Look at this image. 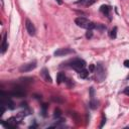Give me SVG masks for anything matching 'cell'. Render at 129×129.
Wrapping results in <instances>:
<instances>
[{
	"instance_id": "cell-1",
	"label": "cell",
	"mask_w": 129,
	"mask_h": 129,
	"mask_svg": "<svg viewBox=\"0 0 129 129\" xmlns=\"http://www.w3.org/2000/svg\"><path fill=\"white\" fill-rule=\"evenodd\" d=\"M70 64H71V67L73 69L77 70V71H81V70H83L85 69V67H86V61L84 60H81V59H74V60H72L70 61Z\"/></svg>"
},
{
	"instance_id": "cell-2",
	"label": "cell",
	"mask_w": 129,
	"mask_h": 129,
	"mask_svg": "<svg viewBox=\"0 0 129 129\" xmlns=\"http://www.w3.org/2000/svg\"><path fill=\"white\" fill-rule=\"evenodd\" d=\"M95 75H96V80H97L98 82L104 81L105 77H106V74H105V70H104V68L102 67L101 64H98V65H97L96 70H95Z\"/></svg>"
},
{
	"instance_id": "cell-3",
	"label": "cell",
	"mask_w": 129,
	"mask_h": 129,
	"mask_svg": "<svg viewBox=\"0 0 129 129\" xmlns=\"http://www.w3.org/2000/svg\"><path fill=\"white\" fill-rule=\"evenodd\" d=\"M25 91L23 89H21V88H14V89L9 92V95H11L13 97H16V98H23L25 96Z\"/></svg>"
},
{
	"instance_id": "cell-4",
	"label": "cell",
	"mask_w": 129,
	"mask_h": 129,
	"mask_svg": "<svg viewBox=\"0 0 129 129\" xmlns=\"http://www.w3.org/2000/svg\"><path fill=\"white\" fill-rule=\"evenodd\" d=\"M35 68H37V63L35 61H32V63H28V64H25L23 66L20 67V72H30L34 70Z\"/></svg>"
},
{
	"instance_id": "cell-5",
	"label": "cell",
	"mask_w": 129,
	"mask_h": 129,
	"mask_svg": "<svg viewBox=\"0 0 129 129\" xmlns=\"http://www.w3.org/2000/svg\"><path fill=\"white\" fill-rule=\"evenodd\" d=\"M75 22H76V24L78 25L79 27L87 28V25H88V23H89L90 21L87 18H85V17H78V18L75 19Z\"/></svg>"
},
{
	"instance_id": "cell-6",
	"label": "cell",
	"mask_w": 129,
	"mask_h": 129,
	"mask_svg": "<svg viewBox=\"0 0 129 129\" xmlns=\"http://www.w3.org/2000/svg\"><path fill=\"white\" fill-rule=\"evenodd\" d=\"M25 26H26V30H27L29 35H34L35 34V27L29 19H27L26 21H25Z\"/></svg>"
},
{
	"instance_id": "cell-7",
	"label": "cell",
	"mask_w": 129,
	"mask_h": 129,
	"mask_svg": "<svg viewBox=\"0 0 129 129\" xmlns=\"http://www.w3.org/2000/svg\"><path fill=\"white\" fill-rule=\"evenodd\" d=\"M73 53L74 51L70 49H60L56 51H55V56H63V55H70Z\"/></svg>"
},
{
	"instance_id": "cell-8",
	"label": "cell",
	"mask_w": 129,
	"mask_h": 129,
	"mask_svg": "<svg viewBox=\"0 0 129 129\" xmlns=\"http://www.w3.org/2000/svg\"><path fill=\"white\" fill-rule=\"evenodd\" d=\"M19 121L17 120V118L16 117H11V118H9V119L7 120V122L6 123H3V125L5 126V127H15L17 125V123H18Z\"/></svg>"
},
{
	"instance_id": "cell-9",
	"label": "cell",
	"mask_w": 129,
	"mask_h": 129,
	"mask_svg": "<svg viewBox=\"0 0 129 129\" xmlns=\"http://www.w3.org/2000/svg\"><path fill=\"white\" fill-rule=\"evenodd\" d=\"M2 104L6 106L8 109H14V103L9 99V98L7 97H3V99H2Z\"/></svg>"
},
{
	"instance_id": "cell-10",
	"label": "cell",
	"mask_w": 129,
	"mask_h": 129,
	"mask_svg": "<svg viewBox=\"0 0 129 129\" xmlns=\"http://www.w3.org/2000/svg\"><path fill=\"white\" fill-rule=\"evenodd\" d=\"M42 76L43 77V79L45 80V82H49V83H51V78H50V76H49V71H48V69H45V68H43V71H42Z\"/></svg>"
},
{
	"instance_id": "cell-11",
	"label": "cell",
	"mask_w": 129,
	"mask_h": 129,
	"mask_svg": "<svg viewBox=\"0 0 129 129\" xmlns=\"http://www.w3.org/2000/svg\"><path fill=\"white\" fill-rule=\"evenodd\" d=\"M88 76H89V71H88V70L83 69V70L79 71V77H80V78H82V79H86Z\"/></svg>"
},
{
	"instance_id": "cell-12",
	"label": "cell",
	"mask_w": 129,
	"mask_h": 129,
	"mask_svg": "<svg viewBox=\"0 0 129 129\" xmlns=\"http://www.w3.org/2000/svg\"><path fill=\"white\" fill-rule=\"evenodd\" d=\"M1 51H2V54H4L5 51H6V49H8V44H7V42H6V34L4 35V37H3V42H2V45H1Z\"/></svg>"
},
{
	"instance_id": "cell-13",
	"label": "cell",
	"mask_w": 129,
	"mask_h": 129,
	"mask_svg": "<svg viewBox=\"0 0 129 129\" xmlns=\"http://www.w3.org/2000/svg\"><path fill=\"white\" fill-rule=\"evenodd\" d=\"M65 79H66V77H65V74L63 73V72L59 73L58 76H56V81H58V84L63 83V82L65 81Z\"/></svg>"
},
{
	"instance_id": "cell-14",
	"label": "cell",
	"mask_w": 129,
	"mask_h": 129,
	"mask_svg": "<svg viewBox=\"0 0 129 129\" xmlns=\"http://www.w3.org/2000/svg\"><path fill=\"white\" fill-rule=\"evenodd\" d=\"M100 10H101V12H103L104 14H109V12H110V10H111V8L108 6V5H102L101 6V8H100Z\"/></svg>"
},
{
	"instance_id": "cell-15",
	"label": "cell",
	"mask_w": 129,
	"mask_h": 129,
	"mask_svg": "<svg viewBox=\"0 0 129 129\" xmlns=\"http://www.w3.org/2000/svg\"><path fill=\"white\" fill-rule=\"evenodd\" d=\"M98 104H99V102H98L97 100H94V98H92L91 101H90V107L92 108V109H96V108L99 106Z\"/></svg>"
},
{
	"instance_id": "cell-16",
	"label": "cell",
	"mask_w": 129,
	"mask_h": 129,
	"mask_svg": "<svg viewBox=\"0 0 129 129\" xmlns=\"http://www.w3.org/2000/svg\"><path fill=\"white\" fill-rule=\"evenodd\" d=\"M116 34H117V27H114L110 31V37L111 38H115L116 37Z\"/></svg>"
},
{
	"instance_id": "cell-17",
	"label": "cell",
	"mask_w": 129,
	"mask_h": 129,
	"mask_svg": "<svg viewBox=\"0 0 129 129\" xmlns=\"http://www.w3.org/2000/svg\"><path fill=\"white\" fill-rule=\"evenodd\" d=\"M54 116H55V118H60L61 116V111L60 110V109H55V114H54Z\"/></svg>"
},
{
	"instance_id": "cell-18",
	"label": "cell",
	"mask_w": 129,
	"mask_h": 129,
	"mask_svg": "<svg viewBox=\"0 0 129 129\" xmlns=\"http://www.w3.org/2000/svg\"><path fill=\"white\" fill-rule=\"evenodd\" d=\"M96 2H97V0H88V1L86 2V5L87 6H91V5H93Z\"/></svg>"
},
{
	"instance_id": "cell-19",
	"label": "cell",
	"mask_w": 129,
	"mask_h": 129,
	"mask_svg": "<svg viewBox=\"0 0 129 129\" xmlns=\"http://www.w3.org/2000/svg\"><path fill=\"white\" fill-rule=\"evenodd\" d=\"M46 107H48V106H46V104H43V116H46Z\"/></svg>"
},
{
	"instance_id": "cell-20",
	"label": "cell",
	"mask_w": 129,
	"mask_h": 129,
	"mask_svg": "<svg viewBox=\"0 0 129 129\" xmlns=\"http://www.w3.org/2000/svg\"><path fill=\"white\" fill-rule=\"evenodd\" d=\"M93 37V32H92V30H88L87 33H86V37L87 38H91Z\"/></svg>"
},
{
	"instance_id": "cell-21",
	"label": "cell",
	"mask_w": 129,
	"mask_h": 129,
	"mask_svg": "<svg viewBox=\"0 0 129 129\" xmlns=\"http://www.w3.org/2000/svg\"><path fill=\"white\" fill-rule=\"evenodd\" d=\"M106 123V118L105 117H103V119H102V122H101V124H100V128H102L103 126H104V124Z\"/></svg>"
},
{
	"instance_id": "cell-22",
	"label": "cell",
	"mask_w": 129,
	"mask_h": 129,
	"mask_svg": "<svg viewBox=\"0 0 129 129\" xmlns=\"http://www.w3.org/2000/svg\"><path fill=\"white\" fill-rule=\"evenodd\" d=\"M4 112H5V105H1V113H0V115H3L4 114Z\"/></svg>"
},
{
	"instance_id": "cell-23",
	"label": "cell",
	"mask_w": 129,
	"mask_h": 129,
	"mask_svg": "<svg viewBox=\"0 0 129 129\" xmlns=\"http://www.w3.org/2000/svg\"><path fill=\"white\" fill-rule=\"evenodd\" d=\"M124 93L127 95V96H129V87H126L125 89H124Z\"/></svg>"
},
{
	"instance_id": "cell-24",
	"label": "cell",
	"mask_w": 129,
	"mask_h": 129,
	"mask_svg": "<svg viewBox=\"0 0 129 129\" xmlns=\"http://www.w3.org/2000/svg\"><path fill=\"white\" fill-rule=\"evenodd\" d=\"M124 66L126 67V68H129V60L124 61Z\"/></svg>"
},
{
	"instance_id": "cell-25",
	"label": "cell",
	"mask_w": 129,
	"mask_h": 129,
	"mask_svg": "<svg viewBox=\"0 0 129 129\" xmlns=\"http://www.w3.org/2000/svg\"><path fill=\"white\" fill-rule=\"evenodd\" d=\"M90 93H91V98H94V89L93 88L90 89Z\"/></svg>"
},
{
	"instance_id": "cell-26",
	"label": "cell",
	"mask_w": 129,
	"mask_h": 129,
	"mask_svg": "<svg viewBox=\"0 0 129 129\" xmlns=\"http://www.w3.org/2000/svg\"><path fill=\"white\" fill-rule=\"evenodd\" d=\"M94 70H95V67H94V65H91V66H90V71H91V72H93Z\"/></svg>"
},
{
	"instance_id": "cell-27",
	"label": "cell",
	"mask_w": 129,
	"mask_h": 129,
	"mask_svg": "<svg viewBox=\"0 0 129 129\" xmlns=\"http://www.w3.org/2000/svg\"><path fill=\"white\" fill-rule=\"evenodd\" d=\"M55 1H56V2H58L59 4H61V0H55Z\"/></svg>"
},
{
	"instance_id": "cell-28",
	"label": "cell",
	"mask_w": 129,
	"mask_h": 129,
	"mask_svg": "<svg viewBox=\"0 0 129 129\" xmlns=\"http://www.w3.org/2000/svg\"><path fill=\"white\" fill-rule=\"evenodd\" d=\"M86 1H88V0H81L80 3H84V2H86Z\"/></svg>"
},
{
	"instance_id": "cell-29",
	"label": "cell",
	"mask_w": 129,
	"mask_h": 129,
	"mask_svg": "<svg viewBox=\"0 0 129 129\" xmlns=\"http://www.w3.org/2000/svg\"><path fill=\"white\" fill-rule=\"evenodd\" d=\"M128 80H129V76H128Z\"/></svg>"
}]
</instances>
